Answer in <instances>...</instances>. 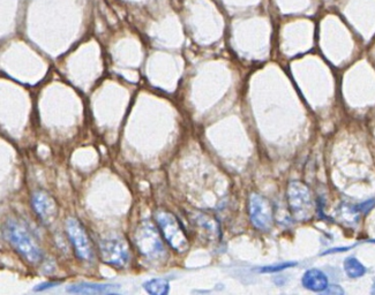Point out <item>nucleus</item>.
I'll return each instance as SVG.
<instances>
[{"mask_svg":"<svg viewBox=\"0 0 375 295\" xmlns=\"http://www.w3.org/2000/svg\"><path fill=\"white\" fill-rule=\"evenodd\" d=\"M4 234L14 249L29 263H40L43 259V252L39 243L22 224L15 221H8L5 225Z\"/></svg>","mask_w":375,"mask_h":295,"instance_id":"1","label":"nucleus"},{"mask_svg":"<svg viewBox=\"0 0 375 295\" xmlns=\"http://www.w3.org/2000/svg\"><path fill=\"white\" fill-rule=\"evenodd\" d=\"M155 219H156L158 229L164 240L173 250L185 252L189 249L190 242L185 233V228L182 227L175 214L165 211V210H158L155 213Z\"/></svg>","mask_w":375,"mask_h":295,"instance_id":"2","label":"nucleus"},{"mask_svg":"<svg viewBox=\"0 0 375 295\" xmlns=\"http://www.w3.org/2000/svg\"><path fill=\"white\" fill-rule=\"evenodd\" d=\"M288 204L294 221L307 222L314 214V201L308 187L300 181L290 182Z\"/></svg>","mask_w":375,"mask_h":295,"instance_id":"3","label":"nucleus"},{"mask_svg":"<svg viewBox=\"0 0 375 295\" xmlns=\"http://www.w3.org/2000/svg\"><path fill=\"white\" fill-rule=\"evenodd\" d=\"M158 231L150 222H143L134 233V242L139 251L150 260L161 259L165 254V248Z\"/></svg>","mask_w":375,"mask_h":295,"instance_id":"4","label":"nucleus"},{"mask_svg":"<svg viewBox=\"0 0 375 295\" xmlns=\"http://www.w3.org/2000/svg\"><path fill=\"white\" fill-rule=\"evenodd\" d=\"M66 232L79 259L84 262H91L93 260V248L83 225L77 218L69 217L66 221Z\"/></svg>","mask_w":375,"mask_h":295,"instance_id":"5","label":"nucleus"},{"mask_svg":"<svg viewBox=\"0 0 375 295\" xmlns=\"http://www.w3.org/2000/svg\"><path fill=\"white\" fill-rule=\"evenodd\" d=\"M248 211L252 224L261 231H269L274 224V210L268 200L260 194L250 196Z\"/></svg>","mask_w":375,"mask_h":295,"instance_id":"6","label":"nucleus"},{"mask_svg":"<svg viewBox=\"0 0 375 295\" xmlns=\"http://www.w3.org/2000/svg\"><path fill=\"white\" fill-rule=\"evenodd\" d=\"M100 252L103 262L117 268H123L127 264L129 259L127 245L118 238L102 240L100 242Z\"/></svg>","mask_w":375,"mask_h":295,"instance_id":"7","label":"nucleus"},{"mask_svg":"<svg viewBox=\"0 0 375 295\" xmlns=\"http://www.w3.org/2000/svg\"><path fill=\"white\" fill-rule=\"evenodd\" d=\"M31 204L37 217L45 225H51L57 218L58 207L55 200L44 190H37L32 194Z\"/></svg>","mask_w":375,"mask_h":295,"instance_id":"8","label":"nucleus"},{"mask_svg":"<svg viewBox=\"0 0 375 295\" xmlns=\"http://www.w3.org/2000/svg\"><path fill=\"white\" fill-rule=\"evenodd\" d=\"M302 284L312 292H325L329 286L327 274L318 269H309L304 273Z\"/></svg>","mask_w":375,"mask_h":295,"instance_id":"9","label":"nucleus"},{"mask_svg":"<svg viewBox=\"0 0 375 295\" xmlns=\"http://www.w3.org/2000/svg\"><path fill=\"white\" fill-rule=\"evenodd\" d=\"M118 285L110 284H91V283H81L75 284L69 286L67 291L75 294H110L116 293Z\"/></svg>","mask_w":375,"mask_h":295,"instance_id":"10","label":"nucleus"},{"mask_svg":"<svg viewBox=\"0 0 375 295\" xmlns=\"http://www.w3.org/2000/svg\"><path fill=\"white\" fill-rule=\"evenodd\" d=\"M194 221L199 225L201 229H204L209 234V237L214 240H219L221 239V227L217 219L212 214L207 212H198L194 214Z\"/></svg>","mask_w":375,"mask_h":295,"instance_id":"11","label":"nucleus"},{"mask_svg":"<svg viewBox=\"0 0 375 295\" xmlns=\"http://www.w3.org/2000/svg\"><path fill=\"white\" fill-rule=\"evenodd\" d=\"M337 216H339L340 221L348 225V226H352L353 224H357L359 218V210L357 205H351L348 203H341L339 209H337Z\"/></svg>","mask_w":375,"mask_h":295,"instance_id":"12","label":"nucleus"},{"mask_svg":"<svg viewBox=\"0 0 375 295\" xmlns=\"http://www.w3.org/2000/svg\"><path fill=\"white\" fill-rule=\"evenodd\" d=\"M143 288L146 289L147 293L152 295H165L170 291V284L166 279L155 278L144 283Z\"/></svg>","mask_w":375,"mask_h":295,"instance_id":"13","label":"nucleus"},{"mask_svg":"<svg viewBox=\"0 0 375 295\" xmlns=\"http://www.w3.org/2000/svg\"><path fill=\"white\" fill-rule=\"evenodd\" d=\"M343 268L346 276L350 278H360L366 273L365 265L360 263L355 257H348V259H345Z\"/></svg>","mask_w":375,"mask_h":295,"instance_id":"14","label":"nucleus"},{"mask_svg":"<svg viewBox=\"0 0 375 295\" xmlns=\"http://www.w3.org/2000/svg\"><path fill=\"white\" fill-rule=\"evenodd\" d=\"M294 265H297V262H285V263L265 266V268H262L260 270V272H262V273H275V272H279V271H283L285 269L292 268V266H294Z\"/></svg>","mask_w":375,"mask_h":295,"instance_id":"15","label":"nucleus"},{"mask_svg":"<svg viewBox=\"0 0 375 295\" xmlns=\"http://www.w3.org/2000/svg\"><path fill=\"white\" fill-rule=\"evenodd\" d=\"M358 207V210L359 212H364V213H367L371 211V210L375 207V199H372V200H368L366 201V202H363L362 204L357 205Z\"/></svg>","mask_w":375,"mask_h":295,"instance_id":"16","label":"nucleus"},{"mask_svg":"<svg viewBox=\"0 0 375 295\" xmlns=\"http://www.w3.org/2000/svg\"><path fill=\"white\" fill-rule=\"evenodd\" d=\"M55 285H57V283H44V284H41V285H39V286L35 287V291H37V292L44 291V289H48V288L53 287V286H55Z\"/></svg>","mask_w":375,"mask_h":295,"instance_id":"17","label":"nucleus"},{"mask_svg":"<svg viewBox=\"0 0 375 295\" xmlns=\"http://www.w3.org/2000/svg\"><path fill=\"white\" fill-rule=\"evenodd\" d=\"M325 292H327V293H332V294H334V293H337V294H343V293H344V292H343V289L340 288L339 286H337V285H332V286H328V288L326 289Z\"/></svg>","mask_w":375,"mask_h":295,"instance_id":"18","label":"nucleus"},{"mask_svg":"<svg viewBox=\"0 0 375 295\" xmlns=\"http://www.w3.org/2000/svg\"><path fill=\"white\" fill-rule=\"evenodd\" d=\"M372 292H373V293H375V284L373 285V291H372Z\"/></svg>","mask_w":375,"mask_h":295,"instance_id":"19","label":"nucleus"}]
</instances>
